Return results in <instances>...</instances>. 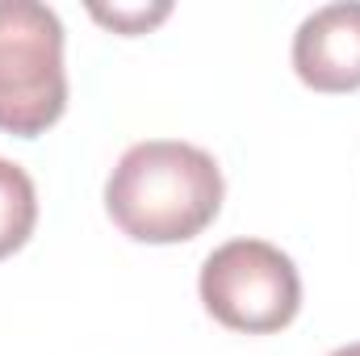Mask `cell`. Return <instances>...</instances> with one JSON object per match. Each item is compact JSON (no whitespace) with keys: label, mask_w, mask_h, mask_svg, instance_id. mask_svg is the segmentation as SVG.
Instances as JSON below:
<instances>
[{"label":"cell","mask_w":360,"mask_h":356,"mask_svg":"<svg viewBox=\"0 0 360 356\" xmlns=\"http://www.w3.org/2000/svg\"><path fill=\"white\" fill-rule=\"evenodd\" d=\"M226 180L210 151L180 139H147L122 151L105 180V210L134 243H188L222 210Z\"/></svg>","instance_id":"cell-1"},{"label":"cell","mask_w":360,"mask_h":356,"mask_svg":"<svg viewBox=\"0 0 360 356\" xmlns=\"http://www.w3.org/2000/svg\"><path fill=\"white\" fill-rule=\"evenodd\" d=\"M63 109V21L38 0H0V130L38 139Z\"/></svg>","instance_id":"cell-2"},{"label":"cell","mask_w":360,"mask_h":356,"mask_svg":"<svg viewBox=\"0 0 360 356\" xmlns=\"http://www.w3.org/2000/svg\"><path fill=\"white\" fill-rule=\"evenodd\" d=\"M201 306L214 323L243 336L285 331L302 310L297 265L264 239H231L201 265Z\"/></svg>","instance_id":"cell-3"},{"label":"cell","mask_w":360,"mask_h":356,"mask_svg":"<svg viewBox=\"0 0 360 356\" xmlns=\"http://www.w3.org/2000/svg\"><path fill=\"white\" fill-rule=\"evenodd\" d=\"M293 72L314 92L360 89V4L314 8L293 34Z\"/></svg>","instance_id":"cell-4"},{"label":"cell","mask_w":360,"mask_h":356,"mask_svg":"<svg viewBox=\"0 0 360 356\" xmlns=\"http://www.w3.org/2000/svg\"><path fill=\"white\" fill-rule=\"evenodd\" d=\"M38 227V189L30 172L0 155V260L21 252Z\"/></svg>","instance_id":"cell-5"},{"label":"cell","mask_w":360,"mask_h":356,"mask_svg":"<svg viewBox=\"0 0 360 356\" xmlns=\"http://www.w3.org/2000/svg\"><path fill=\"white\" fill-rule=\"evenodd\" d=\"M172 8L168 4H155V8H147V4H113V8H92V17L101 21V25H109V30H117V34H147L155 21H164Z\"/></svg>","instance_id":"cell-6"},{"label":"cell","mask_w":360,"mask_h":356,"mask_svg":"<svg viewBox=\"0 0 360 356\" xmlns=\"http://www.w3.org/2000/svg\"><path fill=\"white\" fill-rule=\"evenodd\" d=\"M331 356H360V344H348V348H335Z\"/></svg>","instance_id":"cell-7"}]
</instances>
